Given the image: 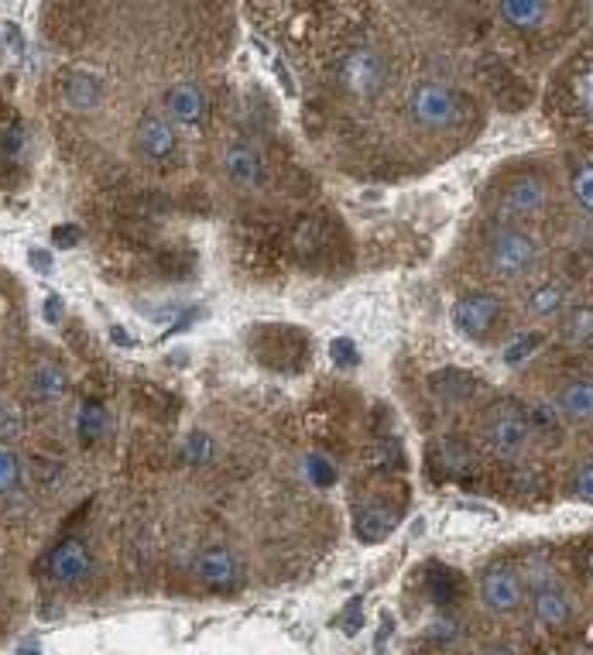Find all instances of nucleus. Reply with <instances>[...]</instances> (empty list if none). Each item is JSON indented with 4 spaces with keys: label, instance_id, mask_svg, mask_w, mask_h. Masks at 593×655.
Returning a JSON list of instances; mask_svg holds the SVG:
<instances>
[{
    "label": "nucleus",
    "instance_id": "f257e3e1",
    "mask_svg": "<svg viewBox=\"0 0 593 655\" xmlns=\"http://www.w3.org/2000/svg\"><path fill=\"white\" fill-rule=\"evenodd\" d=\"M230 28V0H45L55 66L42 100L69 134L120 117L127 145L144 117H168L179 93L216 86Z\"/></svg>",
    "mask_w": 593,
    "mask_h": 655
},
{
    "label": "nucleus",
    "instance_id": "f03ea898",
    "mask_svg": "<svg viewBox=\"0 0 593 655\" xmlns=\"http://www.w3.org/2000/svg\"><path fill=\"white\" fill-rule=\"evenodd\" d=\"M477 117V103L450 76H422L408 90L402 124L419 138H453Z\"/></svg>",
    "mask_w": 593,
    "mask_h": 655
},
{
    "label": "nucleus",
    "instance_id": "7ed1b4c3",
    "mask_svg": "<svg viewBox=\"0 0 593 655\" xmlns=\"http://www.w3.org/2000/svg\"><path fill=\"white\" fill-rule=\"evenodd\" d=\"M484 265L498 278H525L539 265V241L518 223H494L484 234Z\"/></svg>",
    "mask_w": 593,
    "mask_h": 655
},
{
    "label": "nucleus",
    "instance_id": "20e7f679",
    "mask_svg": "<svg viewBox=\"0 0 593 655\" xmlns=\"http://www.w3.org/2000/svg\"><path fill=\"white\" fill-rule=\"evenodd\" d=\"M563 0H494V18L515 38H542L556 28Z\"/></svg>",
    "mask_w": 593,
    "mask_h": 655
},
{
    "label": "nucleus",
    "instance_id": "39448f33",
    "mask_svg": "<svg viewBox=\"0 0 593 655\" xmlns=\"http://www.w3.org/2000/svg\"><path fill=\"white\" fill-rule=\"evenodd\" d=\"M220 169L227 175L230 186L254 189L264 179V172H268V155H264L258 138L237 131V134H230L227 145L220 151Z\"/></svg>",
    "mask_w": 593,
    "mask_h": 655
},
{
    "label": "nucleus",
    "instance_id": "423d86ee",
    "mask_svg": "<svg viewBox=\"0 0 593 655\" xmlns=\"http://www.w3.org/2000/svg\"><path fill=\"white\" fill-rule=\"evenodd\" d=\"M532 443V422L528 415H522L518 409H494L491 419L484 422V446L494 453L498 460H518Z\"/></svg>",
    "mask_w": 593,
    "mask_h": 655
},
{
    "label": "nucleus",
    "instance_id": "0eeeda50",
    "mask_svg": "<svg viewBox=\"0 0 593 655\" xmlns=\"http://www.w3.org/2000/svg\"><path fill=\"white\" fill-rule=\"evenodd\" d=\"M501 309L504 306H501V299L494 292H484V289L463 292L460 299L453 302V326L467 340L484 343L494 333V326H498Z\"/></svg>",
    "mask_w": 593,
    "mask_h": 655
},
{
    "label": "nucleus",
    "instance_id": "6e6552de",
    "mask_svg": "<svg viewBox=\"0 0 593 655\" xmlns=\"http://www.w3.org/2000/svg\"><path fill=\"white\" fill-rule=\"evenodd\" d=\"M546 206H549V182L535 172H522L501 189L498 210L508 223H518V220L539 217Z\"/></svg>",
    "mask_w": 593,
    "mask_h": 655
},
{
    "label": "nucleus",
    "instance_id": "1a4fd4ad",
    "mask_svg": "<svg viewBox=\"0 0 593 655\" xmlns=\"http://www.w3.org/2000/svg\"><path fill=\"white\" fill-rule=\"evenodd\" d=\"M477 590H480V604L491 614H515L518 607L525 604L522 577H518V570H511L508 563L487 566L477 580Z\"/></svg>",
    "mask_w": 593,
    "mask_h": 655
},
{
    "label": "nucleus",
    "instance_id": "9d476101",
    "mask_svg": "<svg viewBox=\"0 0 593 655\" xmlns=\"http://www.w3.org/2000/svg\"><path fill=\"white\" fill-rule=\"evenodd\" d=\"M563 107L580 124L593 127V52H583L563 79Z\"/></svg>",
    "mask_w": 593,
    "mask_h": 655
},
{
    "label": "nucleus",
    "instance_id": "9b49d317",
    "mask_svg": "<svg viewBox=\"0 0 593 655\" xmlns=\"http://www.w3.org/2000/svg\"><path fill=\"white\" fill-rule=\"evenodd\" d=\"M196 573H199V580H203L206 587L220 590V594H230V590H237L240 580H244V566H240V559L230 553L227 546L203 549L199 559H196Z\"/></svg>",
    "mask_w": 593,
    "mask_h": 655
},
{
    "label": "nucleus",
    "instance_id": "f8f14e48",
    "mask_svg": "<svg viewBox=\"0 0 593 655\" xmlns=\"http://www.w3.org/2000/svg\"><path fill=\"white\" fill-rule=\"evenodd\" d=\"M90 570H93V556L79 539H66L48 556V577H52V583H59V587H79V583L90 577Z\"/></svg>",
    "mask_w": 593,
    "mask_h": 655
},
{
    "label": "nucleus",
    "instance_id": "ddd939ff",
    "mask_svg": "<svg viewBox=\"0 0 593 655\" xmlns=\"http://www.w3.org/2000/svg\"><path fill=\"white\" fill-rule=\"evenodd\" d=\"M532 611L542 628H563L573 614L570 594L563 587H556V583H539L532 594Z\"/></svg>",
    "mask_w": 593,
    "mask_h": 655
},
{
    "label": "nucleus",
    "instance_id": "4468645a",
    "mask_svg": "<svg viewBox=\"0 0 593 655\" xmlns=\"http://www.w3.org/2000/svg\"><path fill=\"white\" fill-rule=\"evenodd\" d=\"M556 412L563 422H573V426H590L593 422V381L580 378L570 381L556 398Z\"/></svg>",
    "mask_w": 593,
    "mask_h": 655
},
{
    "label": "nucleus",
    "instance_id": "2eb2a0df",
    "mask_svg": "<svg viewBox=\"0 0 593 655\" xmlns=\"http://www.w3.org/2000/svg\"><path fill=\"white\" fill-rule=\"evenodd\" d=\"M395 529H398V515L391 508H381V505L360 508L357 518H354V532H357L360 542H384Z\"/></svg>",
    "mask_w": 593,
    "mask_h": 655
},
{
    "label": "nucleus",
    "instance_id": "dca6fc26",
    "mask_svg": "<svg viewBox=\"0 0 593 655\" xmlns=\"http://www.w3.org/2000/svg\"><path fill=\"white\" fill-rule=\"evenodd\" d=\"M563 306H566V295L563 289H556V285H542V289H535L528 295V313L535 319H556L563 313Z\"/></svg>",
    "mask_w": 593,
    "mask_h": 655
},
{
    "label": "nucleus",
    "instance_id": "f3484780",
    "mask_svg": "<svg viewBox=\"0 0 593 655\" xmlns=\"http://www.w3.org/2000/svg\"><path fill=\"white\" fill-rule=\"evenodd\" d=\"M573 199L580 203L583 213H593V158H576L570 169Z\"/></svg>",
    "mask_w": 593,
    "mask_h": 655
},
{
    "label": "nucleus",
    "instance_id": "a211bd4d",
    "mask_svg": "<svg viewBox=\"0 0 593 655\" xmlns=\"http://www.w3.org/2000/svg\"><path fill=\"white\" fill-rule=\"evenodd\" d=\"M563 340L570 347H593V309H573L563 323Z\"/></svg>",
    "mask_w": 593,
    "mask_h": 655
},
{
    "label": "nucleus",
    "instance_id": "6ab92c4d",
    "mask_svg": "<svg viewBox=\"0 0 593 655\" xmlns=\"http://www.w3.org/2000/svg\"><path fill=\"white\" fill-rule=\"evenodd\" d=\"M542 347V333H522L518 340H511L504 347V364L508 367H522L535 357V350Z\"/></svg>",
    "mask_w": 593,
    "mask_h": 655
},
{
    "label": "nucleus",
    "instance_id": "aec40b11",
    "mask_svg": "<svg viewBox=\"0 0 593 655\" xmlns=\"http://www.w3.org/2000/svg\"><path fill=\"white\" fill-rule=\"evenodd\" d=\"M330 357H333V364H336V367H357L360 350H357V343H354V340L336 337V340L330 343Z\"/></svg>",
    "mask_w": 593,
    "mask_h": 655
},
{
    "label": "nucleus",
    "instance_id": "412c9836",
    "mask_svg": "<svg viewBox=\"0 0 593 655\" xmlns=\"http://www.w3.org/2000/svg\"><path fill=\"white\" fill-rule=\"evenodd\" d=\"M18 477H21L18 457H14L11 450H0V494L14 491V484H18Z\"/></svg>",
    "mask_w": 593,
    "mask_h": 655
},
{
    "label": "nucleus",
    "instance_id": "4be33fe9",
    "mask_svg": "<svg viewBox=\"0 0 593 655\" xmlns=\"http://www.w3.org/2000/svg\"><path fill=\"white\" fill-rule=\"evenodd\" d=\"M573 494L580 501H587V505H593V463H583L580 470H576V477H573Z\"/></svg>",
    "mask_w": 593,
    "mask_h": 655
},
{
    "label": "nucleus",
    "instance_id": "5701e85b",
    "mask_svg": "<svg viewBox=\"0 0 593 655\" xmlns=\"http://www.w3.org/2000/svg\"><path fill=\"white\" fill-rule=\"evenodd\" d=\"M79 237H83V230H79V223H59V227L52 230V244L62 247V251H69V247L79 244Z\"/></svg>",
    "mask_w": 593,
    "mask_h": 655
},
{
    "label": "nucleus",
    "instance_id": "b1692460",
    "mask_svg": "<svg viewBox=\"0 0 593 655\" xmlns=\"http://www.w3.org/2000/svg\"><path fill=\"white\" fill-rule=\"evenodd\" d=\"M456 587H460V583L453 580V573H443V577H432V597H436V604H453Z\"/></svg>",
    "mask_w": 593,
    "mask_h": 655
},
{
    "label": "nucleus",
    "instance_id": "393cba45",
    "mask_svg": "<svg viewBox=\"0 0 593 655\" xmlns=\"http://www.w3.org/2000/svg\"><path fill=\"white\" fill-rule=\"evenodd\" d=\"M535 426L539 429H549V433H559V412H552V409H535Z\"/></svg>",
    "mask_w": 593,
    "mask_h": 655
},
{
    "label": "nucleus",
    "instance_id": "a878e982",
    "mask_svg": "<svg viewBox=\"0 0 593 655\" xmlns=\"http://www.w3.org/2000/svg\"><path fill=\"white\" fill-rule=\"evenodd\" d=\"M45 319L48 323H59L62 319V295H48L45 299Z\"/></svg>",
    "mask_w": 593,
    "mask_h": 655
},
{
    "label": "nucleus",
    "instance_id": "bb28decb",
    "mask_svg": "<svg viewBox=\"0 0 593 655\" xmlns=\"http://www.w3.org/2000/svg\"><path fill=\"white\" fill-rule=\"evenodd\" d=\"M360 625H364V618H360V597H357V601H350V611H347V635H357Z\"/></svg>",
    "mask_w": 593,
    "mask_h": 655
},
{
    "label": "nucleus",
    "instance_id": "cd10ccee",
    "mask_svg": "<svg viewBox=\"0 0 593 655\" xmlns=\"http://www.w3.org/2000/svg\"><path fill=\"white\" fill-rule=\"evenodd\" d=\"M31 265L42 271V275H48V271H52V254H45V251H31Z\"/></svg>",
    "mask_w": 593,
    "mask_h": 655
},
{
    "label": "nucleus",
    "instance_id": "c85d7f7f",
    "mask_svg": "<svg viewBox=\"0 0 593 655\" xmlns=\"http://www.w3.org/2000/svg\"><path fill=\"white\" fill-rule=\"evenodd\" d=\"M487 655H518L515 649H508V645H498V649H491Z\"/></svg>",
    "mask_w": 593,
    "mask_h": 655
},
{
    "label": "nucleus",
    "instance_id": "c756f323",
    "mask_svg": "<svg viewBox=\"0 0 593 655\" xmlns=\"http://www.w3.org/2000/svg\"><path fill=\"white\" fill-rule=\"evenodd\" d=\"M587 566H590V577H593V549H590V556H587Z\"/></svg>",
    "mask_w": 593,
    "mask_h": 655
},
{
    "label": "nucleus",
    "instance_id": "7c9ffc66",
    "mask_svg": "<svg viewBox=\"0 0 593 655\" xmlns=\"http://www.w3.org/2000/svg\"><path fill=\"white\" fill-rule=\"evenodd\" d=\"M0 110H4V100H0ZM4 124H7V117H4V121H0V127H4Z\"/></svg>",
    "mask_w": 593,
    "mask_h": 655
},
{
    "label": "nucleus",
    "instance_id": "2f4dec72",
    "mask_svg": "<svg viewBox=\"0 0 593 655\" xmlns=\"http://www.w3.org/2000/svg\"><path fill=\"white\" fill-rule=\"evenodd\" d=\"M587 655H593V652H587Z\"/></svg>",
    "mask_w": 593,
    "mask_h": 655
}]
</instances>
